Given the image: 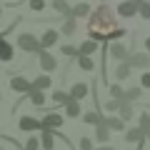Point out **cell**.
<instances>
[{
    "label": "cell",
    "mask_w": 150,
    "mask_h": 150,
    "mask_svg": "<svg viewBox=\"0 0 150 150\" xmlns=\"http://www.w3.org/2000/svg\"><path fill=\"white\" fill-rule=\"evenodd\" d=\"M18 128L23 130V133H38L40 128V118H33V115H23L20 120H18Z\"/></svg>",
    "instance_id": "5"
},
{
    "label": "cell",
    "mask_w": 150,
    "mask_h": 150,
    "mask_svg": "<svg viewBox=\"0 0 150 150\" xmlns=\"http://www.w3.org/2000/svg\"><path fill=\"white\" fill-rule=\"evenodd\" d=\"M0 98H3V93H0Z\"/></svg>",
    "instance_id": "45"
},
{
    "label": "cell",
    "mask_w": 150,
    "mask_h": 150,
    "mask_svg": "<svg viewBox=\"0 0 150 150\" xmlns=\"http://www.w3.org/2000/svg\"><path fill=\"white\" fill-rule=\"evenodd\" d=\"M125 143H140V140H145V135L140 133L138 128H130V130H125Z\"/></svg>",
    "instance_id": "22"
},
{
    "label": "cell",
    "mask_w": 150,
    "mask_h": 150,
    "mask_svg": "<svg viewBox=\"0 0 150 150\" xmlns=\"http://www.w3.org/2000/svg\"><path fill=\"white\" fill-rule=\"evenodd\" d=\"M93 150H115V148H110V145H100V148H93Z\"/></svg>",
    "instance_id": "39"
},
{
    "label": "cell",
    "mask_w": 150,
    "mask_h": 150,
    "mask_svg": "<svg viewBox=\"0 0 150 150\" xmlns=\"http://www.w3.org/2000/svg\"><path fill=\"white\" fill-rule=\"evenodd\" d=\"M140 88H150V73H143V78H140Z\"/></svg>",
    "instance_id": "38"
},
{
    "label": "cell",
    "mask_w": 150,
    "mask_h": 150,
    "mask_svg": "<svg viewBox=\"0 0 150 150\" xmlns=\"http://www.w3.org/2000/svg\"><path fill=\"white\" fill-rule=\"evenodd\" d=\"M138 3H143V0H138Z\"/></svg>",
    "instance_id": "44"
},
{
    "label": "cell",
    "mask_w": 150,
    "mask_h": 150,
    "mask_svg": "<svg viewBox=\"0 0 150 150\" xmlns=\"http://www.w3.org/2000/svg\"><path fill=\"white\" fill-rule=\"evenodd\" d=\"M53 10L60 13V15H65V18H70V5L65 0H53Z\"/></svg>",
    "instance_id": "25"
},
{
    "label": "cell",
    "mask_w": 150,
    "mask_h": 150,
    "mask_svg": "<svg viewBox=\"0 0 150 150\" xmlns=\"http://www.w3.org/2000/svg\"><path fill=\"white\" fill-rule=\"evenodd\" d=\"M95 50H98V43H93V40H85V43L78 48V55H85V58H90Z\"/></svg>",
    "instance_id": "23"
},
{
    "label": "cell",
    "mask_w": 150,
    "mask_h": 150,
    "mask_svg": "<svg viewBox=\"0 0 150 150\" xmlns=\"http://www.w3.org/2000/svg\"><path fill=\"white\" fill-rule=\"evenodd\" d=\"M140 95H143V90H140V88H130V90H125L123 103H133V100H138Z\"/></svg>",
    "instance_id": "27"
},
{
    "label": "cell",
    "mask_w": 150,
    "mask_h": 150,
    "mask_svg": "<svg viewBox=\"0 0 150 150\" xmlns=\"http://www.w3.org/2000/svg\"><path fill=\"white\" fill-rule=\"evenodd\" d=\"M145 48H148V50H150V38H148V40H145Z\"/></svg>",
    "instance_id": "40"
},
{
    "label": "cell",
    "mask_w": 150,
    "mask_h": 150,
    "mask_svg": "<svg viewBox=\"0 0 150 150\" xmlns=\"http://www.w3.org/2000/svg\"><path fill=\"white\" fill-rule=\"evenodd\" d=\"M138 130H140L143 135L150 133V112H143V115L138 118Z\"/></svg>",
    "instance_id": "24"
},
{
    "label": "cell",
    "mask_w": 150,
    "mask_h": 150,
    "mask_svg": "<svg viewBox=\"0 0 150 150\" xmlns=\"http://www.w3.org/2000/svg\"><path fill=\"white\" fill-rule=\"evenodd\" d=\"M88 93H90V85H85V83H75V85L70 88L68 95H70V100H78V103H80L83 98H88Z\"/></svg>",
    "instance_id": "8"
},
{
    "label": "cell",
    "mask_w": 150,
    "mask_h": 150,
    "mask_svg": "<svg viewBox=\"0 0 150 150\" xmlns=\"http://www.w3.org/2000/svg\"><path fill=\"white\" fill-rule=\"evenodd\" d=\"M63 55H68V58H78V48H75V45H63Z\"/></svg>",
    "instance_id": "34"
},
{
    "label": "cell",
    "mask_w": 150,
    "mask_h": 150,
    "mask_svg": "<svg viewBox=\"0 0 150 150\" xmlns=\"http://www.w3.org/2000/svg\"><path fill=\"white\" fill-rule=\"evenodd\" d=\"M38 63H40V68L45 70V75L53 73V70L58 68V60H55V55L48 53V50H40V53H38Z\"/></svg>",
    "instance_id": "4"
},
{
    "label": "cell",
    "mask_w": 150,
    "mask_h": 150,
    "mask_svg": "<svg viewBox=\"0 0 150 150\" xmlns=\"http://www.w3.org/2000/svg\"><path fill=\"white\" fill-rule=\"evenodd\" d=\"M110 95H112V100H120L123 103V95H125V90L120 85H110Z\"/></svg>",
    "instance_id": "32"
},
{
    "label": "cell",
    "mask_w": 150,
    "mask_h": 150,
    "mask_svg": "<svg viewBox=\"0 0 150 150\" xmlns=\"http://www.w3.org/2000/svg\"><path fill=\"white\" fill-rule=\"evenodd\" d=\"M0 15H3V5H0Z\"/></svg>",
    "instance_id": "42"
},
{
    "label": "cell",
    "mask_w": 150,
    "mask_h": 150,
    "mask_svg": "<svg viewBox=\"0 0 150 150\" xmlns=\"http://www.w3.org/2000/svg\"><path fill=\"white\" fill-rule=\"evenodd\" d=\"M53 103H58V105H68L70 103V95L65 90H55L53 93Z\"/></svg>",
    "instance_id": "28"
},
{
    "label": "cell",
    "mask_w": 150,
    "mask_h": 150,
    "mask_svg": "<svg viewBox=\"0 0 150 150\" xmlns=\"http://www.w3.org/2000/svg\"><path fill=\"white\" fill-rule=\"evenodd\" d=\"M88 15H90V5L85 0H80L75 8H70V18H88Z\"/></svg>",
    "instance_id": "16"
},
{
    "label": "cell",
    "mask_w": 150,
    "mask_h": 150,
    "mask_svg": "<svg viewBox=\"0 0 150 150\" xmlns=\"http://www.w3.org/2000/svg\"><path fill=\"white\" fill-rule=\"evenodd\" d=\"M128 75H130V65L128 63H120L118 68H115V78H118V80H125Z\"/></svg>",
    "instance_id": "29"
},
{
    "label": "cell",
    "mask_w": 150,
    "mask_h": 150,
    "mask_svg": "<svg viewBox=\"0 0 150 150\" xmlns=\"http://www.w3.org/2000/svg\"><path fill=\"white\" fill-rule=\"evenodd\" d=\"M28 100H30L35 108H43V105H45V93H40V90H30V93H28Z\"/></svg>",
    "instance_id": "21"
},
{
    "label": "cell",
    "mask_w": 150,
    "mask_h": 150,
    "mask_svg": "<svg viewBox=\"0 0 150 150\" xmlns=\"http://www.w3.org/2000/svg\"><path fill=\"white\" fill-rule=\"evenodd\" d=\"M78 68L90 73V70H95V63H93L90 58H85V55H78Z\"/></svg>",
    "instance_id": "26"
},
{
    "label": "cell",
    "mask_w": 150,
    "mask_h": 150,
    "mask_svg": "<svg viewBox=\"0 0 150 150\" xmlns=\"http://www.w3.org/2000/svg\"><path fill=\"white\" fill-rule=\"evenodd\" d=\"M28 5H30V10H35V13H40L45 8V0H28Z\"/></svg>",
    "instance_id": "36"
},
{
    "label": "cell",
    "mask_w": 150,
    "mask_h": 150,
    "mask_svg": "<svg viewBox=\"0 0 150 150\" xmlns=\"http://www.w3.org/2000/svg\"><path fill=\"white\" fill-rule=\"evenodd\" d=\"M15 58V48L8 40H0V63H10Z\"/></svg>",
    "instance_id": "14"
},
{
    "label": "cell",
    "mask_w": 150,
    "mask_h": 150,
    "mask_svg": "<svg viewBox=\"0 0 150 150\" xmlns=\"http://www.w3.org/2000/svg\"><path fill=\"white\" fill-rule=\"evenodd\" d=\"M103 125H105L110 133H123L125 130V123L118 118V115H110V118H103Z\"/></svg>",
    "instance_id": "10"
},
{
    "label": "cell",
    "mask_w": 150,
    "mask_h": 150,
    "mask_svg": "<svg viewBox=\"0 0 150 150\" xmlns=\"http://www.w3.org/2000/svg\"><path fill=\"white\" fill-rule=\"evenodd\" d=\"M78 148H80V150H93V140H90V138H85V135H83V138L78 140Z\"/></svg>",
    "instance_id": "35"
},
{
    "label": "cell",
    "mask_w": 150,
    "mask_h": 150,
    "mask_svg": "<svg viewBox=\"0 0 150 150\" xmlns=\"http://www.w3.org/2000/svg\"><path fill=\"white\" fill-rule=\"evenodd\" d=\"M18 48L23 53H40V43H38V38L33 33H20L18 35Z\"/></svg>",
    "instance_id": "2"
},
{
    "label": "cell",
    "mask_w": 150,
    "mask_h": 150,
    "mask_svg": "<svg viewBox=\"0 0 150 150\" xmlns=\"http://www.w3.org/2000/svg\"><path fill=\"white\" fill-rule=\"evenodd\" d=\"M30 85H33V90H40V93H45L48 88H53V78H50V75H38V78L30 83Z\"/></svg>",
    "instance_id": "13"
},
{
    "label": "cell",
    "mask_w": 150,
    "mask_h": 150,
    "mask_svg": "<svg viewBox=\"0 0 150 150\" xmlns=\"http://www.w3.org/2000/svg\"><path fill=\"white\" fill-rule=\"evenodd\" d=\"M112 30H118L115 18H112V13H110L108 5H100L90 15V38H93V43H98V40H103V43L110 40Z\"/></svg>",
    "instance_id": "1"
},
{
    "label": "cell",
    "mask_w": 150,
    "mask_h": 150,
    "mask_svg": "<svg viewBox=\"0 0 150 150\" xmlns=\"http://www.w3.org/2000/svg\"><path fill=\"white\" fill-rule=\"evenodd\" d=\"M0 40H5V38H3V33H0Z\"/></svg>",
    "instance_id": "41"
},
{
    "label": "cell",
    "mask_w": 150,
    "mask_h": 150,
    "mask_svg": "<svg viewBox=\"0 0 150 150\" xmlns=\"http://www.w3.org/2000/svg\"><path fill=\"white\" fill-rule=\"evenodd\" d=\"M78 3H80V0H78Z\"/></svg>",
    "instance_id": "46"
},
{
    "label": "cell",
    "mask_w": 150,
    "mask_h": 150,
    "mask_svg": "<svg viewBox=\"0 0 150 150\" xmlns=\"http://www.w3.org/2000/svg\"><path fill=\"white\" fill-rule=\"evenodd\" d=\"M145 138H148V140H150V133H148V135H145Z\"/></svg>",
    "instance_id": "43"
},
{
    "label": "cell",
    "mask_w": 150,
    "mask_h": 150,
    "mask_svg": "<svg viewBox=\"0 0 150 150\" xmlns=\"http://www.w3.org/2000/svg\"><path fill=\"white\" fill-rule=\"evenodd\" d=\"M65 115H68V118H80V115H83L80 103H78V100H70L68 105H65Z\"/></svg>",
    "instance_id": "17"
},
{
    "label": "cell",
    "mask_w": 150,
    "mask_h": 150,
    "mask_svg": "<svg viewBox=\"0 0 150 150\" xmlns=\"http://www.w3.org/2000/svg\"><path fill=\"white\" fill-rule=\"evenodd\" d=\"M38 140H40V148L43 150H53L55 148V133L53 130H40V138Z\"/></svg>",
    "instance_id": "12"
},
{
    "label": "cell",
    "mask_w": 150,
    "mask_h": 150,
    "mask_svg": "<svg viewBox=\"0 0 150 150\" xmlns=\"http://www.w3.org/2000/svg\"><path fill=\"white\" fill-rule=\"evenodd\" d=\"M63 115H60V112H48V115H45L43 120H40V128L43 130H58L60 125H63Z\"/></svg>",
    "instance_id": "6"
},
{
    "label": "cell",
    "mask_w": 150,
    "mask_h": 150,
    "mask_svg": "<svg viewBox=\"0 0 150 150\" xmlns=\"http://www.w3.org/2000/svg\"><path fill=\"white\" fill-rule=\"evenodd\" d=\"M83 123H88V125H100L103 123V115L98 110H88V112H83Z\"/></svg>",
    "instance_id": "18"
},
{
    "label": "cell",
    "mask_w": 150,
    "mask_h": 150,
    "mask_svg": "<svg viewBox=\"0 0 150 150\" xmlns=\"http://www.w3.org/2000/svg\"><path fill=\"white\" fill-rule=\"evenodd\" d=\"M75 33V18H68L63 23V35H73Z\"/></svg>",
    "instance_id": "31"
},
{
    "label": "cell",
    "mask_w": 150,
    "mask_h": 150,
    "mask_svg": "<svg viewBox=\"0 0 150 150\" xmlns=\"http://www.w3.org/2000/svg\"><path fill=\"white\" fill-rule=\"evenodd\" d=\"M10 90L13 93H20V95H28V93L33 90V85H30L28 78H23V75H13V78H10Z\"/></svg>",
    "instance_id": "3"
},
{
    "label": "cell",
    "mask_w": 150,
    "mask_h": 150,
    "mask_svg": "<svg viewBox=\"0 0 150 150\" xmlns=\"http://www.w3.org/2000/svg\"><path fill=\"white\" fill-rule=\"evenodd\" d=\"M138 13L145 18V20H150V3H145V0H143V3H138Z\"/></svg>",
    "instance_id": "33"
},
{
    "label": "cell",
    "mask_w": 150,
    "mask_h": 150,
    "mask_svg": "<svg viewBox=\"0 0 150 150\" xmlns=\"http://www.w3.org/2000/svg\"><path fill=\"white\" fill-rule=\"evenodd\" d=\"M118 108H120V100H108L105 103V110L108 112H118Z\"/></svg>",
    "instance_id": "37"
},
{
    "label": "cell",
    "mask_w": 150,
    "mask_h": 150,
    "mask_svg": "<svg viewBox=\"0 0 150 150\" xmlns=\"http://www.w3.org/2000/svg\"><path fill=\"white\" fill-rule=\"evenodd\" d=\"M110 55H112V58H115V60H120V63H125V60L130 58L128 48H125L123 43H112V45H110Z\"/></svg>",
    "instance_id": "11"
},
{
    "label": "cell",
    "mask_w": 150,
    "mask_h": 150,
    "mask_svg": "<svg viewBox=\"0 0 150 150\" xmlns=\"http://www.w3.org/2000/svg\"><path fill=\"white\" fill-rule=\"evenodd\" d=\"M125 63L130 65V70L133 68H150V55H145V53H135V55H130L128 60H125Z\"/></svg>",
    "instance_id": "7"
},
{
    "label": "cell",
    "mask_w": 150,
    "mask_h": 150,
    "mask_svg": "<svg viewBox=\"0 0 150 150\" xmlns=\"http://www.w3.org/2000/svg\"><path fill=\"white\" fill-rule=\"evenodd\" d=\"M118 13L123 18H133L135 13H138V3H135V0H125V3H120V5H118Z\"/></svg>",
    "instance_id": "15"
},
{
    "label": "cell",
    "mask_w": 150,
    "mask_h": 150,
    "mask_svg": "<svg viewBox=\"0 0 150 150\" xmlns=\"http://www.w3.org/2000/svg\"><path fill=\"white\" fill-rule=\"evenodd\" d=\"M95 140H98L100 145H105L108 140H110V130H108L103 123H100V125H95Z\"/></svg>",
    "instance_id": "19"
},
{
    "label": "cell",
    "mask_w": 150,
    "mask_h": 150,
    "mask_svg": "<svg viewBox=\"0 0 150 150\" xmlns=\"http://www.w3.org/2000/svg\"><path fill=\"white\" fill-rule=\"evenodd\" d=\"M118 118L123 120V123H128V120L133 118V105H130V103H120V108H118Z\"/></svg>",
    "instance_id": "20"
},
{
    "label": "cell",
    "mask_w": 150,
    "mask_h": 150,
    "mask_svg": "<svg viewBox=\"0 0 150 150\" xmlns=\"http://www.w3.org/2000/svg\"><path fill=\"white\" fill-rule=\"evenodd\" d=\"M58 30H45L43 33V38H40V40H38V43H40V50H48V48H53L55 43H58Z\"/></svg>",
    "instance_id": "9"
},
{
    "label": "cell",
    "mask_w": 150,
    "mask_h": 150,
    "mask_svg": "<svg viewBox=\"0 0 150 150\" xmlns=\"http://www.w3.org/2000/svg\"><path fill=\"white\" fill-rule=\"evenodd\" d=\"M40 148V140L35 138V135H30V138L25 140V145H23V150H38Z\"/></svg>",
    "instance_id": "30"
}]
</instances>
